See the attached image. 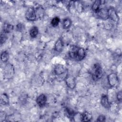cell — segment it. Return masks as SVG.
Returning <instances> with one entry per match:
<instances>
[{"label":"cell","instance_id":"25","mask_svg":"<svg viewBox=\"0 0 122 122\" xmlns=\"http://www.w3.org/2000/svg\"><path fill=\"white\" fill-rule=\"evenodd\" d=\"M116 98H117L118 102H121L122 101V91H119L117 93V94L116 95Z\"/></svg>","mask_w":122,"mask_h":122},{"label":"cell","instance_id":"27","mask_svg":"<svg viewBox=\"0 0 122 122\" xmlns=\"http://www.w3.org/2000/svg\"><path fill=\"white\" fill-rule=\"evenodd\" d=\"M0 117V121L3 122V121H4L5 119H6V115L4 112H1Z\"/></svg>","mask_w":122,"mask_h":122},{"label":"cell","instance_id":"18","mask_svg":"<svg viewBox=\"0 0 122 122\" xmlns=\"http://www.w3.org/2000/svg\"><path fill=\"white\" fill-rule=\"evenodd\" d=\"M13 26L10 24L5 23L3 27V32L5 33H8L11 32L13 30Z\"/></svg>","mask_w":122,"mask_h":122},{"label":"cell","instance_id":"12","mask_svg":"<svg viewBox=\"0 0 122 122\" xmlns=\"http://www.w3.org/2000/svg\"><path fill=\"white\" fill-rule=\"evenodd\" d=\"M64 47V42L61 39H59L54 44V50L57 52H61Z\"/></svg>","mask_w":122,"mask_h":122},{"label":"cell","instance_id":"11","mask_svg":"<svg viewBox=\"0 0 122 122\" xmlns=\"http://www.w3.org/2000/svg\"><path fill=\"white\" fill-rule=\"evenodd\" d=\"M96 13L97 14V16L102 19L106 20L107 19H108L107 9L100 8Z\"/></svg>","mask_w":122,"mask_h":122},{"label":"cell","instance_id":"4","mask_svg":"<svg viewBox=\"0 0 122 122\" xmlns=\"http://www.w3.org/2000/svg\"><path fill=\"white\" fill-rule=\"evenodd\" d=\"M107 81L108 84L111 87L115 88L119 85V78L116 73L112 72L107 76Z\"/></svg>","mask_w":122,"mask_h":122},{"label":"cell","instance_id":"22","mask_svg":"<svg viewBox=\"0 0 122 122\" xmlns=\"http://www.w3.org/2000/svg\"><path fill=\"white\" fill-rule=\"evenodd\" d=\"M65 110H66V113L68 115V117L71 118H73L74 115H75L74 111L73 110H72L70 108H66Z\"/></svg>","mask_w":122,"mask_h":122},{"label":"cell","instance_id":"15","mask_svg":"<svg viewBox=\"0 0 122 122\" xmlns=\"http://www.w3.org/2000/svg\"><path fill=\"white\" fill-rule=\"evenodd\" d=\"M101 4H102V1L99 0H97L94 1L92 3V11L96 13L100 9V6Z\"/></svg>","mask_w":122,"mask_h":122},{"label":"cell","instance_id":"14","mask_svg":"<svg viewBox=\"0 0 122 122\" xmlns=\"http://www.w3.org/2000/svg\"><path fill=\"white\" fill-rule=\"evenodd\" d=\"M39 33V29L36 26H33L31 27L29 31V34L32 38H36Z\"/></svg>","mask_w":122,"mask_h":122},{"label":"cell","instance_id":"1","mask_svg":"<svg viewBox=\"0 0 122 122\" xmlns=\"http://www.w3.org/2000/svg\"><path fill=\"white\" fill-rule=\"evenodd\" d=\"M86 54L84 49L77 46H72L69 51V56L72 60L77 61L82 60Z\"/></svg>","mask_w":122,"mask_h":122},{"label":"cell","instance_id":"24","mask_svg":"<svg viewBox=\"0 0 122 122\" xmlns=\"http://www.w3.org/2000/svg\"><path fill=\"white\" fill-rule=\"evenodd\" d=\"M105 119H106V118L104 115H100L98 117V118L96 120V121L97 122H105Z\"/></svg>","mask_w":122,"mask_h":122},{"label":"cell","instance_id":"10","mask_svg":"<svg viewBox=\"0 0 122 122\" xmlns=\"http://www.w3.org/2000/svg\"><path fill=\"white\" fill-rule=\"evenodd\" d=\"M101 103L102 106L106 109H109L110 107L111 102H109L107 95L103 94H102L101 98Z\"/></svg>","mask_w":122,"mask_h":122},{"label":"cell","instance_id":"8","mask_svg":"<svg viewBox=\"0 0 122 122\" xmlns=\"http://www.w3.org/2000/svg\"><path fill=\"white\" fill-rule=\"evenodd\" d=\"M108 18L111 19L112 20L118 22L119 20V17L114 8L110 7L107 9Z\"/></svg>","mask_w":122,"mask_h":122},{"label":"cell","instance_id":"20","mask_svg":"<svg viewBox=\"0 0 122 122\" xmlns=\"http://www.w3.org/2000/svg\"><path fill=\"white\" fill-rule=\"evenodd\" d=\"M9 59V54L7 51H3L0 54V60L3 62H6Z\"/></svg>","mask_w":122,"mask_h":122},{"label":"cell","instance_id":"6","mask_svg":"<svg viewBox=\"0 0 122 122\" xmlns=\"http://www.w3.org/2000/svg\"><path fill=\"white\" fill-rule=\"evenodd\" d=\"M64 80L66 85L69 88L71 89H73L76 87V80L75 78L72 75L67 74Z\"/></svg>","mask_w":122,"mask_h":122},{"label":"cell","instance_id":"26","mask_svg":"<svg viewBox=\"0 0 122 122\" xmlns=\"http://www.w3.org/2000/svg\"><path fill=\"white\" fill-rule=\"evenodd\" d=\"M17 29L19 31H22L24 30V26L23 24H22L21 23H20L17 25Z\"/></svg>","mask_w":122,"mask_h":122},{"label":"cell","instance_id":"19","mask_svg":"<svg viewBox=\"0 0 122 122\" xmlns=\"http://www.w3.org/2000/svg\"><path fill=\"white\" fill-rule=\"evenodd\" d=\"M0 102H1V103L3 105H7L9 104V97L6 93H3L1 94L0 97Z\"/></svg>","mask_w":122,"mask_h":122},{"label":"cell","instance_id":"23","mask_svg":"<svg viewBox=\"0 0 122 122\" xmlns=\"http://www.w3.org/2000/svg\"><path fill=\"white\" fill-rule=\"evenodd\" d=\"M7 39V37L6 35V33H5L4 32H2L0 35V43L1 44H3V43H4L5 42V41H6Z\"/></svg>","mask_w":122,"mask_h":122},{"label":"cell","instance_id":"5","mask_svg":"<svg viewBox=\"0 0 122 122\" xmlns=\"http://www.w3.org/2000/svg\"><path fill=\"white\" fill-rule=\"evenodd\" d=\"M67 69L65 66L61 64H57L55 65L53 68V72L56 76L66 77L64 75L67 72Z\"/></svg>","mask_w":122,"mask_h":122},{"label":"cell","instance_id":"9","mask_svg":"<svg viewBox=\"0 0 122 122\" xmlns=\"http://www.w3.org/2000/svg\"><path fill=\"white\" fill-rule=\"evenodd\" d=\"M36 103L40 107H43L46 104L47 101V96L44 94H41L36 98Z\"/></svg>","mask_w":122,"mask_h":122},{"label":"cell","instance_id":"2","mask_svg":"<svg viewBox=\"0 0 122 122\" xmlns=\"http://www.w3.org/2000/svg\"><path fill=\"white\" fill-rule=\"evenodd\" d=\"M92 77L94 81H97L101 79L103 76V71L101 65L98 63H95L92 69Z\"/></svg>","mask_w":122,"mask_h":122},{"label":"cell","instance_id":"13","mask_svg":"<svg viewBox=\"0 0 122 122\" xmlns=\"http://www.w3.org/2000/svg\"><path fill=\"white\" fill-rule=\"evenodd\" d=\"M92 119V113L87 111L83 112L81 115V119L82 122H90Z\"/></svg>","mask_w":122,"mask_h":122},{"label":"cell","instance_id":"21","mask_svg":"<svg viewBox=\"0 0 122 122\" xmlns=\"http://www.w3.org/2000/svg\"><path fill=\"white\" fill-rule=\"evenodd\" d=\"M60 22V19L58 17H55L52 19L51 23L52 27H56L58 26Z\"/></svg>","mask_w":122,"mask_h":122},{"label":"cell","instance_id":"7","mask_svg":"<svg viewBox=\"0 0 122 122\" xmlns=\"http://www.w3.org/2000/svg\"><path fill=\"white\" fill-rule=\"evenodd\" d=\"M26 19L29 21H34L37 19L35 9L33 7H29L25 12Z\"/></svg>","mask_w":122,"mask_h":122},{"label":"cell","instance_id":"3","mask_svg":"<svg viewBox=\"0 0 122 122\" xmlns=\"http://www.w3.org/2000/svg\"><path fill=\"white\" fill-rule=\"evenodd\" d=\"M3 76L5 79L9 80L11 79L14 74L15 70L14 66L12 64L8 63H7L3 68Z\"/></svg>","mask_w":122,"mask_h":122},{"label":"cell","instance_id":"17","mask_svg":"<svg viewBox=\"0 0 122 122\" xmlns=\"http://www.w3.org/2000/svg\"><path fill=\"white\" fill-rule=\"evenodd\" d=\"M35 11L36 14L37 18H39L40 19L42 18L44 16V10L41 6H38L35 9Z\"/></svg>","mask_w":122,"mask_h":122},{"label":"cell","instance_id":"16","mask_svg":"<svg viewBox=\"0 0 122 122\" xmlns=\"http://www.w3.org/2000/svg\"><path fill=\"white\" fill-rule=\"evenodd\" d=\"M72 24L71 20L69 18H66L62 21V26L64 29H68L70 28Z\"/></svg>","mask_w":122,"mask_h":122}]
</instances>
